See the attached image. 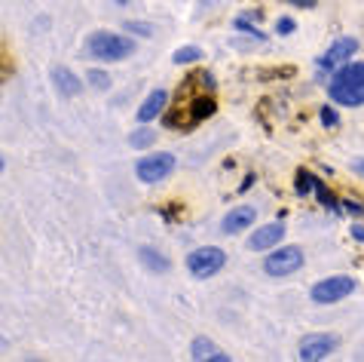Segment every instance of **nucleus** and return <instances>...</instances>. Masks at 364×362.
I'll return each mask as SVG.
<instances>
[{"label":"nucleus","mask_w":364,"mask_h":362,"mask_svg":"<svg viewBox=\"0 0 364 362\" xmlns=\"http://www.w3.org/2000/svg\"><path fill=\"white\" fill-rule=\"evenodd\" d=\"M328 95L340 108H361L364 105V62H346L331 74Z\"/></svg>","instance_id":"1"},{"label":"nucleus","mask_w":364,"mask_h":362,"mask_svg":"<svg viewBox=\"0 0 364 362\" xmlns=\"http://www.w3.org/2000/svg\"><path fill=\"white\" fill-rule=\"evenodd\" d=\"M86 53L98 58V62H126L135 53V40L126 34H110V31H95L86 40Z\"/></svg>","instance_id":"2"},{"label":"nucleus","mask_w":364,"mask_h":362,"mask_svg":"<svg viewBox=\"0 0 364 362\" xmlns=\"http://www.w3.org/2000/svg\"><path fill=\"white\" fill-rule=\"evenodd\" d=\"M227 264V252L218 246H199L187 255V270L193 279H211Z\"/></svg>","instance_id":"3"},{"label":"nucleus","mask_w":364,"mask_h":362,"mask_svg":"<svg viewBox=\"0 0 364 362\" xmlns=\"http://www.w3.org/2000/svg\"><path fill=\"white\" fill-rule=\"evenodd\" d=\"M303 261H306V255H303L300 246H276V249H269V255L264 258V274L276 276V279L291 276L303 267Z\"/></svg>","instance_id":"4"},{"label":"nucleus","mask_w":364,"mask_h":362,"mask_svg":"<svg viewBox=\"0 0 364 362\" xmlns=\"http://www.w3.org/2000/svg\"><path fill=\"white\" fill-rule=\"evenodd\" d=\"M178 160L175 154H168V150H156V154H147L141 157L135 163V175L141 185H156V181H166L171 172H175Z\"/></svg>","instance_id":"5"},{"label":"nucleus","mask_w":364,"mask_h":362,"mask_svg":"<svg viewBox=\"0 0 364 362\" xmlns=\"http://www.w3.org/2000/svg\"><path fill=\"white\" fill-rule=\"evenodd\" d=\"M352 291H355V279L346 274H337V276H328L312 286L309 298H312V304H337V301L349 298Z\"/></svg>","instance_id":"6"},{"label":"nucleus","mask_w":364,"mask_h":362,"mask_svg":"<svg viewBox=\"0 0 364 362\" xmlns=\"http://www.w3.org/2000/svg\"><path fill=\"white\" fill-rule=\"evenodd\" d=\"M355 53H358V40L355 37H337L328 46V53L318 58V68H321V71H337V68L352 62V56H355Z\"/></svg>","instance_id":"7"},{"label":"nucleus","mask_w":364,"mask_h":362,"mask_svg":"<svg viewBox=\"0 0 364 362\" xmlns=\"http://www.w3.org/2000/svg\"><path fill=\"white\" fill-rule=\"evenodd\" d=\"M333 350H337V338H331V335H306L300 341V359L303 362H321V359H328Z\"/></svg>","instance_id":"8"},{"label":"nucleus","mask_w":364,"mask_h":362,"mask_svg":"<svg viewBox=\"0 0 364 362\" xmlns=\"http://www.w3.org/2000/svg\"><path fill=\"white\" fill-rule=\"evenodd\" d=\"M282 239H285V224H282V221H272V224H264L251 234L248 249L251 252H269V249H276Z\"/></svg>","instance_id":"9"},{"label":"nucleus","mask_w":364,"mask_h":362,"mask_svg":"<svg viewBox=\"0 0 364 362\" xmlns=\"http://www.w3.org/2000/svg\"><path fill=\"white\" fill-rule=\"evenodd\" d=\"M255 218H257V209L255 206H236V209H230V212L224 215V221H220V234L236 237V234H242V230H248L251 224H255Z\"/></svg>","instance_id":"10"},{"label":"nucleus","mask_w":364,"mask_h":362,"mask_svg":"<svg viewBox=\"0 0 364 362\" xmlns=\"http://www.w3.org/2000/svg\"><path fill=\"white\" fill-rule=\"evenodd\" d=\"M53 83H55L58 93L68 95V98H74V95L83 93V80H80V77L70 71V68H65V65L53 68Z\"/></svg>","instance_id":"11"},{"label":"nucleus","mask_w":364,"mask_h":362,"mask_svg":"<svg viewBox=\"0 0 364 362\" xmlns=\"http://www.w3.org/2000/svg\"><path fill=\"white\" fill-rule=\"evenodd\" d=\"M166 105H168V93L166 89H154V93L144 98V105L138 108V123H150V120H156L166 110Z\"/></svg>","instance_id":"12"},{"label":"nucleus","mask_w":364,"mask_h":362,"mask_svg":"<svg viewBox=\"0 0 364 362\" xmlns=\"http://www.w3.org/2000/svg\"><path fill=\"white\" fill-rule=\"evenodd\" d=\"M190 359H211V362H230V356L224 353V350H218L215 347V341H208V338H196L193 344H190Z\"/></svg>","instance_id":"13"},{"label":"nucleus","mask_w":364,"mask_h":362,"mask_svg":"<svg viewBox=\"0 0 364 362\" xmlns=\"http://www.w3.org/2000/svg\"><path fill=\"white\" fill-rule=\"evenodd\" d=\"M215 110H218L215 98H211V95H196L193 102H190V108H187V123L196 126V123H202L205 117L215 114Z\"/></svg>","instance_id":"14"},{"label":"nucleus","mask_w":364,"mask_h":362,"mask_svg":"<svg viewBox=\"0 0 364 362\" xmlns=\"http://www.w3.org/2000/svg\"><path fill=\"white\" fill-rule=\"evenodd\" d=\"M138 258H141V264H144L147 270H154V274H168V270H171V261L163 252L150 249V246H141L138 249Z\"/></svg>","instance_id":"15"},{"label":"nucleus","mask_w":364,"mask_h":362,"mask_svg":"<svg viewBox=\"0 0 364 362\" xmlns=\"http://www.w3.org/2000/svg\"><path fill=\"white\" fill-rule=\"evenodd\" d=\"M154 142H156V129H147V126H141V129H135V133L129 135V145H132L135 150H144Z\"/></svg>","instance_id":"16"},{"label":"nucleus","mask_w":364,"mask_h":362,"mask_svg":"<svg viewBox=\"0 0 364 362\" xmlns=\"http://www.w3.org/2000/svg\"><path fill=\"white\" fill-rule=\"evenodd\" d=\"M199 58H202L199 46H181V49H175L171 62H175V65H193V62H199Z\"/></svg>","instance_id":"17"},{"label":"nucleus","mask_w":364,"mask_h":362,"mask_svg":"<svg viewBox=\"0 0 364 362\" xmlns=\"http://www.w3.org/2000/svg\"><path fill=\"white\" fill-rule=\"evenodd\" d=\"M316 185H318V178L316 175H312V172H306V169H300V172H297V194L300 197H306V194H312V190H316Z\"/></svg>","instance_id":"18"},{"label":"nucleus","mask_w":364,"mask_h":362,"mask_svg":"<svg viewBox=\"0 0 364 362\" xmlns=\"http://www.w3.org/2000/svg\"><path fill=\"white\" fill-rule=\"evenodd\" d=\"M316 194H318V200H321V206H325V209H331V212H340L337 197H333L331 190L325 187V181H318V185H316Z\"/></svg>","instance_id":"19"},{"label":"nucleus","mask_w":364,"mask_h":362,"mask_svg":"<svg viewBox=\"0 0 364 362\" xmlns=\"http://www.w3.org/2000/svg\"><path fill=\"white\" fill-rule=\"evenodd\" d=\"M236 28H239V31H245L248 37H255V40H260V43H264V40H267V34H264V31H260V28H255V25H251V22H248V19H245V16H239V19H236Z\"/></svg>","instance_id":"20"},{"label":"nucleus","mask_w":364,"mask_h":362,"mask_svg":"<svg viewBox=\"0 0 364 362\" xmlns=\"http://www.w3.org/2000/svg\"><path fill=\"white\" fill-rule=\"evenodd\" d=\"M126 31L129 34H138V37H154L156 28L150 25V22H126Z\"/></svg>","instance_id":"21"},{"label":"nucleus","mask_w":364,"mask_h":362,"mask_svg":"<svg viewBox=\"0 0 364 362\" xmlns=\"http://www.w3.org/2000/svg\"><path fill=\"white\" fill-rule=\"evenodd\" d=\"M86 80H89V86H92V89H107L110 86V77L105 71H89Z\"/></svg>","instance_id":"22"},{"label":"nucleus","mask_w":364,"mask_h":362,"mask_svg":"<svg viewBox=\"0 0 364 362\" xmlns=\"http://www.w3.org/2000/svg\"><path fill=\"white\" fill-rule=\"evenodd\" d=\"M318 117H321V123H325V126H337V123H340L337 110H333V108H328V105L321 108V114H318Z\"/></svg>","instance_id":"23"},{"label":"nucleus","mask_w":364,"mask_h":362,"mask_svg":"<svg viewBox=\"0 0 364 362\" xmlns=\"http://www.w3.org/2000/svg\"><path fill=\"white\" fill-rule=\"evenodd\" d=\"M294 28H297V22H294V19H288V16H282L279 22H276V31H279V34H291Z\"/></svg>","instance_id":"24"},{"label":"nucleus","mask_w":364,"mask_h":362,"mask_svg":"<svg viewBox=\"0 0 364 362\" xmlns=\"http://www.w3.org/2000/svg\"><path fill=\"white\" fill-rule=\"evenodd\" d=\"M343 206H346V212H349V215L364 218V203H358V200H346V203H343Z\"/></svg>","instance_id":"25"},{"label":"nucleus","mask_w":364,"mask_h":362,"mask_svg":"<svg viewBox=\"0 0 364 362\" xmlns=\"http://www.w3.org/2000/svg\"><path fill=\"white\" fill-rule=\"evenodd\" d=\"M285 4H294V6H300V9H316L318 0H285Z\"/></svg>","instance_id":"26"},{"label":"nucleus","mask_w":364,"mask_h":362,"mask_svg":"<svg viewBox=\"0 0 364 362\" xmlns=\"http://www.w3.org/2000/svg\"><path fill=\"white\" fill-rule=\"evenodd\" d=\"M349 234H352V239H358V243H364V227H361V224H352Z\"/></svg>","instance_id":"27"},{"label":"nucleus","mask_w":364,"mask_h":362,"mask_svg":"<svg viewBox=\"0 0 364 362\" xmlns=\"http://www.w3.org/2000/svg\"><path fill=\"white\" fill-rule=\"evenodd\" d=\"M199 80H202V89H208V93L215 89V77H211V74H202Z\"/></svg>","instance_id":"28"},{"label":"nucleus","mask_w":364,"mask_h":362,"mask_svg":"<svg viewBox=\"0 0 364 362\" xmlns=\"http://www.w3.org/2000/svg\"><path fill=\"white\" fill-rule=\"evenodd\" d=\"M352 172H355L358 178H364V157H361V160H355V163H352Z\"/></svg>","instance_id":"29"},{"label":"nucleus","mask_w":364,"mask_h":362,"mask_svg":"<svg viewBox=\"0 0 364 362\" xmlns=\"http://www.w3.org/2000/svg\"><path fill=\"white\" fill-rule=\"evenodd\" d=\"M114 4H119V6H126V4H129V0H114Z\"/></svg>","instance_id":"30"}]
</instances>
